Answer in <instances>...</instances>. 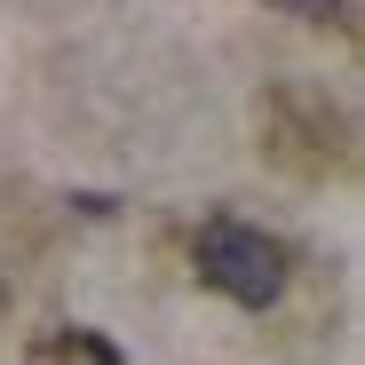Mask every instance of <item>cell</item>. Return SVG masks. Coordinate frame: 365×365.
I'll return each mask as SVG.
<instances>
[{
    "instance_id": "6da1fadb",
    "label": "cell",
    "mask_w": 365,
    "mask_h": 365,
    "mask_svg": "<svg viewBox=\"0 0 365 365\" xmlns=\"http://www.w3.org/2000/svg\"><path fill=\"white\" fill-rule=\"evenodd\" d=\"M199 278L230 302H247V310H270L286 294V255L255 222H207L199 230Z\"/></svg>"
},
{
    "instance_id": "7a4b0ae2",
    "label": "cell",
    "mask_w": 365,
    "mask_h": 365,
    "mask_svg": "<svg viewBox=\"0 0 365 365\" xmlns=\"http://www.w3.org/2000/svg\"><path fill=\"white\" fill-rule=\"evenodd\" d=\"M80 349H88V365H119V341H103V334H80Z\"/></svg>"
},
{
    "instance_id": "3957f363",
    "label": "cell",
    "mask_w": 365,
    "mask_h": 365,
    "mask_svg": "<svg viewBox=\"0 0 365 365\" xmlns=\"http://www.w3.org/2000/svg\"><path fill=\"white\" fill-rule=\"evenodd\" d=\"M278 9H286V16H334L341 0H278Z\"/></svg>"
}]
</instances>
